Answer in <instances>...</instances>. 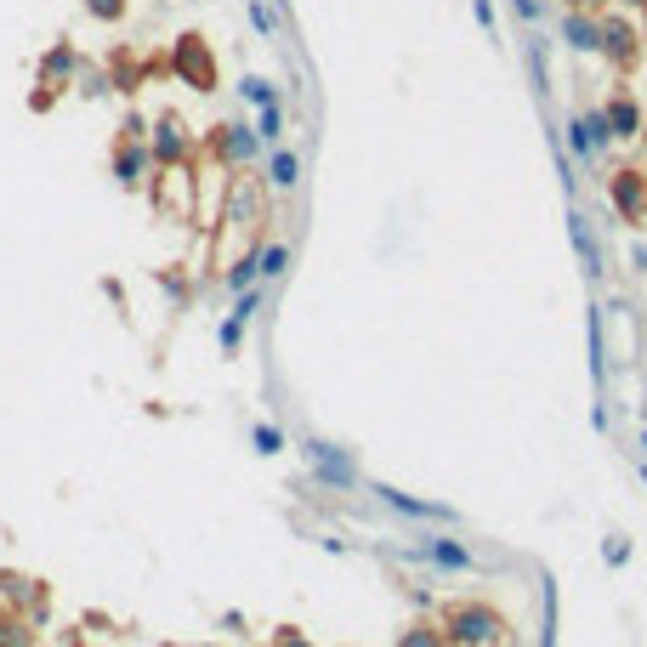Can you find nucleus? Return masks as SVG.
Returning <instances> with one entry per match:
<instances>
[{
  "label": "nucleus",
  "mask_w": 647,
  "mask_h": 647,
  "mask_svg": "<svg viewBox=\"0 0 647 647\" xmlns=\"http://www.w3.org/2000/svg\"><path fill=\"white\" fill-rule=\"evenodd\" d=\"M608 125H613V142H630V137H642V125H647V108L630 97V91H613L608 97Z\"/></svg>",
  "instance_id": "nucleus-11"
},
{
  "label": "nucleus",
  "mask_w": 647,
  "mask_h": 647,
  "mask_svg": "<svg viewBox=\"0 0 647 647\" xmlns=\"http://www.w3.org/2000/svg\"><path fill=\"white\" fill-rule=\"evenodd\" d=\"M273 647H313L307 636H301L296 625H279V636H273Z\"/></svg>",
  "instance_id": "nucleus-29"
},
{
  "label": "nucleus",
  "mask_w": 647,
  "mask_h": 647,
  "mask_svg": "<svg viewBox=\"0 0 647 647\" xmlns=\"http://www.w3.org/2000/svg\"><path fill=\"white\" fill-rule=\"evenodd\" d=\"M608 199L613 210H619V222H647V171H636V165H625V171H613L608 182Z\"/></svg>",
  "instance_id": "nucleus-5"
},
{
  "label": "nucleus",
  "mask_w": 647,
  "mask_h": 647,
  "mask_svg": "<svg viewBox=\"0 0 647 647\" xmlns=\"http://www.w3.org/2000/svg\"><path fill=\"white\" fill-rule=\"evenodd\" d=\"M165 69H171L182 86H193V91H216V52L205 46V35H182V40H176Z\"/></svg>",
  "instance_id": "nucleus-2"
},
{
  "label": "nucleus",
  "mask_w": 647,
  "mask_h": 647,
  "mask_svg": "<svg viewBox=\"0 0 647 647\" xmlns=\"http://www.w3.org/2000/svg\"><path fill=\"white\" fill-rule=\"evenodd\" d=\"M568 6H574V12H596V6H602V0H568Z\"/></svg>",
  "instance_id": "nucleus-33"
},
{
  "label": "nucleus",
  "mask_w": 647,
  "mask_h": 647,
  "mask_svg": "<svg viewBox=\"0 0 647 647\" xmlns=\"http://www.w3.org/2000/svg\"><path fill=\"white\" fill-rule=\"evenodd\" d=\"M250 443H256V455H284V432L273 426V420L250 426Z\"/></svg>",
  "instance_id": "nucleus-22"
},
{
  "label": "nucleus",
  "mask_w": 647,
  "mask_h": 647,
  "mask_svg": "<svg viewBox=\"0 0 647 647\" xmlns=\"http://www.w3.org/2000/svg\"><path fill=\"white\" fill-rule=\"evenodd\" d=\"M562 40H568L574 52H602V18H591V12H574V6H568V18H562Z\"/></svg>",
  "instance_id": "nucleus-14"
},
{
  "label": "nucleus",
  "mask_w": 647,
  "mask_h": 647,
  "mask_svg": "<svg viewBox=\"0 0 647 647\" xmlns=\"http://www.w3.org/2000/svg\"><path fill=\"white\" fill-rule=\"evenodd\" d=\"M511 6H517V18H523V23L540 18V0H511Z\"/></svg>",
  "instance_id": "nucleus-31"
},
{
  "label": "nucleus",
  "mask_w": 647,
  "mask_h": 647,
  "mask_svg": "<svg viewBox=\"0 0 647 647\" xmlns=\"http://www.w3.org/2000/svg\"><path fill=\"white\" fill-rule=\"evenodd\" d=\"M619 6H630V12H647V0H619Z\"/></svg>",
  "instance_id": "nucleus-35"
},
{
  "label": "nucleus",
  "mask_w": 647,
  "mask_h": 647,
  "mask_svg": "<svg viewBox=\"0 0 647 647\" xmlns=\"http://www.w3.org/2000/svg\"><path fill=\"white\" fill-rule=\"evenodd\" d=\"M585 125H591V137H596V148H608V142H613V125H608V108H591V114H585Z\"/></svg>",
  "instance_id": "nucleus-25"
},
{
  "label": "nucleus",
  "mask_w": 647,
  "mask_h": 647,
  "mask_svg": "<svg viewBox=\"0 0 647 647\" xmlns=\"http://www.w3.org/2000/svg\"><path fill=\"white\" fill-rule=\"evenodd\" d=\"M375 500H381L386 511H403V517H420V523H455V511L438 506V500H415V494L403 489H386V483H375Z\"/></svg>",
  "instance_id": "nucleus-10"
},
{
  "label": "nucleus",
  "mask_w": 647,
  "mask_h": 647,
  "mask_svg": "<svg viewBox=\"0 0 647 647\" xmlns=\"http://www.w3.org/2000/svg\"><path fill=\"white\" fill-rule=\"evenodd\" d=\"M602 562H608V568L630 562V540H608V545H602Z\"/></svg>",
  "instance_id": "nucleus-27"
},
{
  "label": "nucleus",
  "mask_w": 647,
  "mask_h": 647,
  "mask_svg": "<svg viewBox=\"0 0 647 647\" xmlns=\"http://www.w3.org/2000/svg\"><path fill=\"white\" fill-rule=\"evenodd\" d=\"M443 642L449 647H500L506 642V619L483 602H455L443 613Z\"/></svg>",
  "instance_id": "nucleus-1"
},
{
  "label": "nucleus",
  "mask_w": 647,
  "mask_h": 647,
  "mask_svg": "<svg viewBox=\"0 0 647 647\" xmlns=\"http://www.w3.org/2000/svg\"><path fill=\"white\" fill-rule=\"evenodd\" d=\"M642 449H647V432H642Z\"/></svg>",
  "instance_id": "nucleus-37"
},
{
  "label": "nucleus",
  "mask_w": 647,
  "mask_h": 647,
  "mask_svg": "<svg viewBox=\"0 0 647 647\" xmlns=\"http://www.w3.org/2000/svg\"><path fill=\"white\" fill-rule=\"evenodd\" d=\"M80 6H86L97 23H125V6H131V0H80Z\"/></svg>",
  "instance_id": "nucleus-24"
},
{
  "label": "nucleus",
  "mask_w": 647,
  "mask_h": 647,
  "mask_svg": "<svg viewBox=\"0 0 647 647\" xmlns=\"http://www.w3.org/2000/svg\"><path fill=\"white\" fill-rule=\"evenodd\" d=\"M642 46H647V12H642Z\"/></svg>",
  "instance_id": "nucleus-36"
},
{
  "label": "nucleus",
  "mask_w": 647,
  "mask_h": 647,
  "mask_svg": "<svg viewBox=\"0 0 647 647\" xmlns=\"http://www.w3.org/2000/svg\"><path fill=\"white\" fill-rule=\"evenodd\" d=\"M148 165H154L148 137H120V142H114V176H120V188H142Z\"/></svg>",
  "instance_id": "nucleus-9"
},
{
  "label": "nucleus",
  "mask_w": 647,
  "mask_h": 647,
  "mask_svg": "<svg viewBox=\"0 0 647 647\" xmlns=\"http://www.w3.org/2000/svg\"><path fill=\"white\" fill-rule=\"evenodd\" d=\"M568 148H574V159L602 154V148H596V137H591V125H585V114H574V120H568Z\"/></svg>",
  "instance_id": "nucleus-19"
},
{
  "label": "nucleus",
  "mask_w": 647,
  "mask_h": 647,
  "mask_svg": "<svg viewBox=\"0 0 647 647\" xmlns=\"http://www.w3.org/2000/svg\"><path fill=\"white\" fill-rule=\"evenodd\" d=\"M239 97H245L250 108H273V103H279V91L267 86V80H256V74H245V80H239Z\"/></svg>",
  "instance_id": "nucleus-20"
},
{
  "label": "nucleus",
  "mask_w": 647,
  "mask_h": 647,
  "mask_svg": "<svg viewBox=\"0 0 647 647\" xmlns=\"http://www.w3.org/2000/svg\"><path fill=\"white\" fill-rule=\"evenodd\" d=\"M256 137L267 142V148H279V137H284V120H279V103L273 108H256Z\"/></svg>",
  "instance_id": "nucleus-23"
},
{
  "label": "nucleus",
  "mask_w": 647,
  "mask_h": 647,
  "mask_svg": "<svg viewBox=\"0 0 647 647\" xmlns=\"http://www.w3.org/2000/svg\"><path fill=\"white\" fill-rule=\"evenodd\" d=\"M568 239H574V250H579V267H585V279H602V245H596V233H591V216L568 210Z\"/></svg>",
  "instance_id": "nucleus-12"
},
{
  "label": "nucleus",
  "mask_w": 647,
  "mask_h": 647,
  "mask_svg": "<svg viewBox=\"0 0 647 647\" xmlns=\"http://www.w3.org/2000/svg\"><path fill=\"white\" fill-rule=\"evenodd\" d=\"M642 52H647V46H642V29H636V23L619 18V12H613V18H602V57H608L613 69L630 74Z\"/></svg>",
  "instance_id": "nucleus-4"
},
{
  "label": "nucleus",
  "mask_w": 647,
  "mask_h": 647,
  "mask_svg": "<svg viewBox=\"0 0 647 647\" xmlns=\"http://www.w3.org/2000/svg\"><path fill=\"white\" fill-rule=\"evenodd\" d=\"M267 182H273V188H296L301 182V154L296 148H273V159H267Z\"/></svg>",
  "instance_id": "nucleus-15"
},
{
  "label": "nucleus",
  "mask_w": 647,
  "mask_h": 647,
  "mask_svg": "<svg viewBox=\"0 0 647 647\" xmlns=\"http://www.w3.org/2000/svg\"><path fill=\"white\" fill-rule=\"evenodd\" d=\"M415 551H420L426 562H432V568H449V574H477V568H483V562H477L460 540H449V534H426V540H420Z\"/></svg>",
  "instance_id": "nucleus-8"
},
{
  "label": "nucleus",
  "mask_w": 647,
  "mask_h": 647,
  "mask_svg": "<svg viewBox=\"0 0 647 647\" xmlns=\"http://www.w3.org/2000/svg\"><path fill=\"white\" fill-rule=\"evenodd\" d=\"M472 12H477V23H483V29H494V6H489V0H472Z\"/></svg>",
  "instance_id": "nucleus-32"
},
{
  "label": "nucleus",
  "mask_w": 647,
  "mask_h": 647,
  "mask_svg": "<svg viewBox=\"0 0 647 647\" xmlns=\"http://www.w3.org/2000/svg\"><path fill=\"white\" fill-rule=\"evenodd\" d=\"M636 267H642V273H647V245H636Z\"/></svg>",
  "instance_id": "nucleus-34"
},
{
  "label": "nucleus",
  "mask_w": 647,
  "mask_h": 647,
  "mask_svg": "<svg viewBox=\"0 0 647 647\" xmlns=\"http://www.w3.org/2000/svg\"><path fill=\"white\" fill-rule=\"evenodd\" d=\"M290 273V245H262V256H256V279H284Z\"/></svg>",
  "instance_id": "nucleus-17"
},
{
  "label": "nucleus",
  "mask_w": 647,
  "mask_h": 647,
  "mask_svg": "<svg viewBox=\"0 0 647 647\" xmlns=\"http://www.w3.org/2000/svg\"><path fill=\"white\" fill-rule=\"evenodd\" d=\"M159 284H165V290H171V301H188V284L176 279V273H159Z\"/></svg>",
  "instance_id": "nucleus-30"
},
{
  "label": "nucleus",
  "mask_w": 647,
  "mask_h": 647,
  "mask_svg": "<svg viewBox=\"0 0 647 647\" xmlns=\"http://www.w3.org/2000/svg\"><path fill=\"white\" fill-rule=\"evenodd\" d=\"M262 284H250V290H239V301H233V313H228V324H239V330H245V324H250V318H256V313H262Z\"/></svg>",
  "instance_id": "nucleus-18"
},
{
  "label": "nucleus",
  "mask_w": 647,
  "mask_h": 647,
  "mask_svg": "<svg viewBox=\"0 0 647 647\" xmlns=\"http://www.w3.org/2000/svg\"><path fill=\"white\" fill-rule=\"evenodd\" d=\"M250 23H256L262 35H273V12H267V0H250Z\"/></svg>",
  "instance_id": "nucleus-28"
},
{
  "label": "nucleus",
  "mask_w": 647,
  "mask_h": 647,
  "mask_svg": "<svg viewBox=\"0 0 647 647\" xmlns=\"http://www.w3.org/2000/svg\"><path fill=\"white\" fill-rule=\"evenodd\" d=\"M392 647H449V642H443V625H438V619H415V625L403 630Z\"/></svg>",
  "instance_id": "nucleus-16"
},
{
  "label": "nucleus",
  "mask_w": 647,
  "mask_h": 647,
  "mask_svg": "<svg viewBox=\"0 0 647 647\" xmlns=\"http://www.w3.org/2000/svg\"><path fill=\"white\" fill-rule=\"evenodd\" d=\"M301 455L313 460V477L324 489H358V466H352L347 449H335V443H324V438H307Z\"/></svg>",
  "instance_id": "nucleus-3"
},
{
  "label": "nucleus",
  "mask_w": 647,
  "mask_h": 647,
  "mask_svg": "<svg viewBox=\"0 0 647 647\" xmlns=\"http://www.w3.org/2000/svg\"><path fill=\"white\" fill-rule=\"evenodd\" d=\"M0 647H23V625L12 613H0Z\"/></svg>",
  "instance_id": "nucleus-26"
},
{
  "label": "nucleus",
  "mask_w": 647,
  "mask_h": 647,
  "mask_svg": "<svg viewBox=\"0 0 647 647\" xmlns=\"http://www.w3.org/2000/svg\"><path fill=\"white\" fill-rule=\"evenodd\" d=\"M256 148H262V137L250 125H216L210 131V154L222 165H256Z\"/></svg>",
  "instance_id": "nucleus-7"
},
{
  "label": "nucleus",
  "mask_w": 647,
  "mask_h": 647,
  "mask_svg": "<svg viewBox=\"0 0 647 647\" xmlns=\"http://www.w3.org/2000/svg\"><path fill=\"white\" fill-rule=\"evenodd\" d=\"M148 148H154V165H165V171H182V165H188V154H193V137H188V125L176 120V114H159Z\"/></svg>",
  "instance_id": "nucleus-6"
},
{
  "label": "nucleus",
  "mask_w": 647,
  "mask_h": 647,
  "mask_svg": "<svg viewBox=\"0 0 647 647\" xmlns=\"http://www.w3.org/2000/svg\"><path fill=\"white\" fill-rule=\"evenodd\" d=\"M642 137H647V125H642Z\"/></svg>",
  "instance_id": "nucleus-38"
},
{
  "label": "nucleus",
  "mask_w": 647,
  "mask_h": 647,
  "mask_svg": "<svg viewBox=\"0 0 647 647\" xmlns=\"http://www.w3.org/2000/svg\"><path fill=\"white\" fill-rule=\"evenodd\" d=\"M69 80H74V46H69V40H57L52 52L40 57V91L52 97V91H63Z\"/></svg>",
  "instance_id": "nucleus-13"
},
{
  "label": "nucleus",
  "mask_w": 647,
  "mask_h": 647,
  "mask_svg": "<svg viewBox=\"0 0 647 647\" xmlns=\"http://www.w3.org/2000/svg\"><path fill=\"white\" fill-rule=\"evenodd\" d=\"M591 375L608 381V341H602V313H591Z\"/></svg>",
  "instance_id": "nucleus-21"
}]
</instances>
